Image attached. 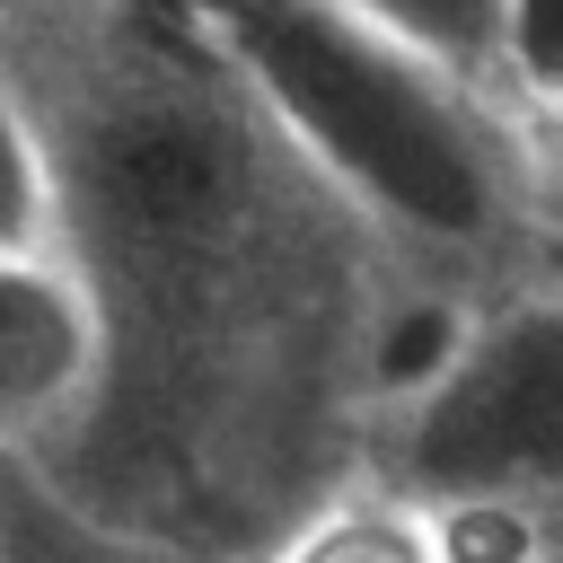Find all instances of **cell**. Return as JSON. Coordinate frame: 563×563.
Instances as JSON below:
<instances>
[{"label":"cell","mask_w":563,"mask_h":563,"mask_svg":"<svg viewBox=\"0 0 563 563\" xmlns=\"http://www.w3.org/2000/svg\"><path fill=\"white\" fill-rule=\"evenodd\" d=\"M352 466L413 493H537L563 475V299L545 273L501 282L449 334V352L378 396L352 431Z\"/></svg>","instance_id":"obj_3"},{"label":"cell","mask_w":563,"mask_h":563,"mask_svg":"<svg viewBox=\"0 0 563 563\" xmlns=\"http://www.w3.org/2000/svg\"><path fill=\"white\" fill-rule=\"evenodd\" d=\"M493 97H501L519 123L554 132V114H563V70H554V0H501V9H493Z\"/></svg>","instance_id":"obj_8"},{"label":"cell","mask_w":563,"mask_h":563,"mask_svg":"<svg viewBox=\"0 0 563 563\" xmlns=\"http://www.w3.org/2000/svg\"><path fill=\"white\" fill-rule=\"evenodd\" d=\"M0 563H202L132 519H106L35 457H0Z\"/></svg>","instance_id":"obj_6"},{"label":"cell","mask_w":563,"mask_h":563,"mask_svg":"<svg viewBox=\"0 0 563 563\" xmlns=\"http://www.w3.org/2000/svg\"><path fill=\"white\" fill-rule=\"evenodd\" d=\"M0 246H62V194L18 70L0 62Z\"/></svg>","instance_id":"obj_7"},{"label":"cell","mask_w":563,"mask_h":563,"mask_svg":"<svg viewBox=\"0 0 563 563\" xmlns=\"http://www.w3.org/2000/svg\"><path fill=\"white\" fill-rule=\"evenodd\" d=\"M106 369V325L62 246H0V457H53Z\"/></svg>","instance_id":"obj_4"},{"label":"cell","mask_w":563,"mask_h":563,"mask_svg":"<svg viewBox=\"0 0 563 563\" xmlns=\"http://www.w3.org/2000/svg\"><path fill=\"white\" fill-rule=\"evenodd\" d=\"M0 9H9V0H0Z\"/></svg>","instance_id":"obj_10"},{"label":"cell","mask_w":563,"mask_h":563,"mask_svg":"<svg viewBox=\"0 0 563 563\" xmlns=\"http://www.w3.org/2000/svg\"><path fill=\"white\" fill-rule=\"evenodd\" d=\"M0 62L35 106L62 255L106 325L70 440L123 431V475L79 501L167 545H185V501L211 493L238 519H290L317 493L308 449L334 431L352 457L387 255L273 141L211 44H158L88 0H9Z\"/></svg>","instance_id":"obj_1"},{"label":"cell","mask_w":563,"mask_h":563,"mask_svg":"<svg viewBox=\"0 0 563 563\" xmlns=\"http://www.w3.org/2000/svg\"><path fill=\"white\" fill-rule=\"evenodd\" d=\"M202 44L273 141L413 273H545L554 132L343 0H202Z\"/></svg>","instance_id":"obj_2"},{"label":"cell","mask_w":563,"mask_h":563,"mask_svg":"<svg viewBox=\"0 0 563 563\" xmlns=\"http://www.w3.org/2000/svg\"><path fill=\"white\" fill-rule=\"evenodd\" d=\"M255 563H440V554H431V519L413 493L343 466L273 528Z\"/></svg>","instance_id":"obj_5"},{"label":"cell","mask_w":563,"mask_h":563,"mask_svg":"<svg viewBox=\"0 0 563 563\" xmlns=\"http://www.w3.org/2000/svg\"><path fill=\"white\" fill-rule=\"evenodd\" d=\"M343 9H361V18L387 26L396 44L431 53L440 70L493 88V9H501V0H343Z\"/></svg>","instance_id":"obj_9"}]
</instances>
